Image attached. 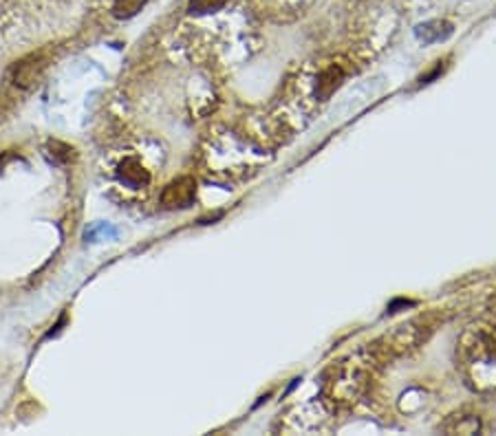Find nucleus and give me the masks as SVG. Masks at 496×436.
<instances>
[{"mask_svg":"<svg viewBox=\"0 0 496 436\" xmlns=\"http://www.w3.org/2000/svg\"><path fill=\"white\" fill-rule=\"evenodd\" d=\"M196 196V181L192 177H179L172 183L165 186L161 192V203L168 210H181L192 205V200Z\"/></svg>","mask_w":496,"mask_h":436,"instance_id":"obj_1","label":"nucleus"},{"mask_svg":"<svg viewBox=\"0 0 496 436\" xmlns=\"http://www.w3.org/2000/svg\"><path fill=\"white\" fill-rule=\"evenodd\" d=\"M364 388V373L357 366L346 364L338 371V377L333 379V397L338 395L340 399L351 401L353 397H357Z\"/></svg>","mask_w":496,"mask_h":436,"instance_id":"obj_2","label":"nucleus"},{"mask_svg":"<svg viewBox=\"0 0 496 436\" xmlns=\"http://www.w3.org/2000/svg\"><path fill=\"white\" fill-rule=\"evenodd\" d=\"M344 79V66L342 64H329L324 66V69L318 73L316 77V97L320 99V102H324V99H329L331 95H333L338 91V86L342 84Z\"/></svg>","mask_w":496,"mask_h":436,"instance_id":"obj_3","label":"nucleus"},{"mask_svg":"<svg viewBox=\"0 0 496 436\" xmlns=\"http://www.w3.org/2000/svg\"><path fill=\"white\" fill-rule=\"evenodd\" d=\"M117 174L130 188H141V186H146L148 181H151V172H148L146 167L141 165V161L132 159V157H128L120 163Z\"/></svg>","mask_w":496,"mask_h":436,"instance_id":"obj_4","label":"nucleus"},{"mask_svg":"<svg viewBox=\"0 0 496 436\" xmlns=\"http://www.w3.org/2000/svg\"><path fill=\"white\" fill-rule=\"evenodd\" d=\"M44 66H46V64H44L40 58H36V56L23 60V62L13 69V84H15V86H20V89L31 86V84L40 77V73H42Z\"/></svg>","mask_w":496,"mask_h":436,"instance_id":"obj_5","label":"nucleus"},{"mask_svg":"<svg viewBox=\"0 0 496 436\" xmlns=\"http://www.w3.org/2000/svg\"><path fill=\"white\" fill-rule=\"evenodd\" d=\"M452 33V25L445 23V20H430V23H424L417 27V38L424 42V44H435V42H441L445 40Z\"/></svg>","mask_w":496,"mask_h":436,"instance_id":"obj_6","label":"nucleus"},{"mask_svg":"<svg viewBox=\"0 0 496 436\" xmlns=\"http://www.w3.org/2000/svg\"><path fill=\"white\" fill-rule=\"evenodd\" d=\"M144 5H146V0H115L113 15L115 18H132V15L141 11Z\"/></svg>","mask_w":496,"mask_h":436,"instance_id":"obj_7","label":"nucleus"},{"mask_svg":"<svg viewBox=\"0 0 496 436\" xmlns=\"http://www.w3.org/2000/svg\"><path fill=\"white\" fill-rule=\"evenodd\" d=\"M227 0H190L188 5V13L190 15H205V13H214L225 7Z\"/></svg>","mask_w":496,"mask_h":436,"instance_id":"obj_8","label":"nucleus"}]
</instances>
